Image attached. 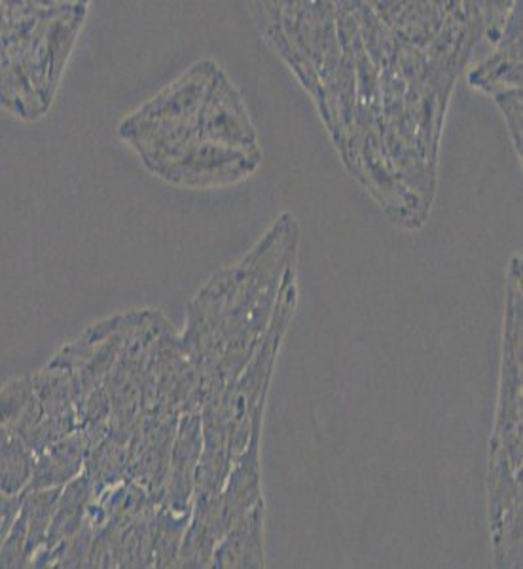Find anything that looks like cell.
<instances>
[{"label": "cell", "mask_w": 523, "mask_h": 569, "mask_svg": "<svg viewBox=\"0 0 523 569\" xmlns=\"http://www.w3.org/2000/svg\"><path fill=\"white\" fill-rule=\"evenodd\" d=\"M198 136L201 141L219 142L224 147L260 154L257 133L240 91L222 71L217 72L208 98L201 104Z\"/></svg>", "instance_id": "2"}, {"label": "cell", "mask_w": 523, "mask_h": 569, "mask_svg": "<svg viewBox=\"0 0 523 569\" xmlns=\"http://www.w3.org/2000/svg\"><path fill=\"white\" fill-rule=\"evenodd\" d=\"M31 448L23 447L12 427H2V496H16L34 472Z\"/></svg>", "instance_id": "4"}, {"label": "cell", "mask_w": 523, "mask_h": 569, "mask_svg": "<svg viewBox=\"0 0 523 569\" xmlns=\"http://www.w3.org/2000/svg\"><path fill=\"white\" fill-rule=\"evenodd\" d=\"M259 162L260 154L224 147L219 142L195 141L158 166L154 173L182 187H219L251 176L259 168Z\"/></svg>", "instance_id": "1"}, {"label": "cell", "mask_w": 523, "mask_h": 569, "mask_svg": "<svg viewBox=\"0 0 523 569\" xmlns=\"http://www.w3.org/2000/svg\"><path fill=\"white\" fill-rule=\"evenodd\" d=\"M471 84L491 98L522 90V2H512L495 50L472 69Z\"/></svg>", "instance_id": "3"}]
</instances>
